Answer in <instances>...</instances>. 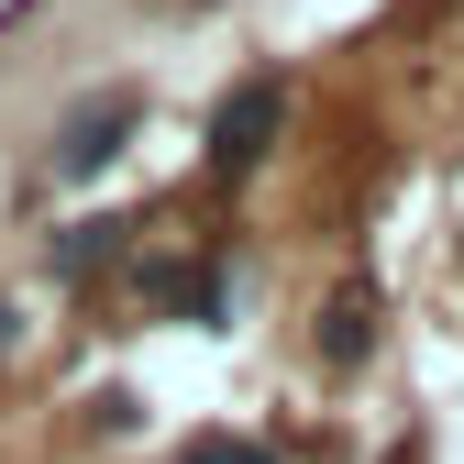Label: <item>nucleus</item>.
<instances>
[{
  "label": "nucleus",
  "mask_w": 464,
  "mask_h": 464,
  "mask_svg": "<svg viewBox=\"0 0 464 464\" xmlns=\"http://www.w3.org/2000/svg\"><path fill=\"white\" fill-rule=\"evenodd\" d=\"M276 122H287V89L276 78L221 89V111H210V178H255V166L276 155Z\"/></svg>",
  "instance_id": "f257e3e1"
},
{
  "label": "nucleus",
  "mask_w": 464,
  "mask_h": 464,
  "mask_svg": "<svg viewBox=\"0 0 464 464\" xmlns=\"http://www.w3.org/2000/svg\"><path fill=\"white\" fill-rule=\"evenodd\" d=\"M133 122H144V111H133V89H111V100L67 111V133H55V178H100V166L133 144Z\"/></svg>",
  "instance_id": "f03ea898"
},
{
  "label": "nucleus",
  "mask_w": 464,
  "mask_h": 464,
  "mask_svg": "<svg viewBox=\"0 0 464 464\" xmlns=\"http://www.w3.org/2000/svg\"><path fill=\"white\" fill-rule=\"evenodd\" d=\"M321 354L332 365H365L376 354V299H365V287H343V299L321 310Z\"/></svg>",
  "instance_id": "7ed1b4c3"
},
{
  "label": "nucleus",
  "mask_w": 464,
  "mask_h": 464,
  "mask_svg": "<svg viewBox=\"0 0 464 464\" xmlns=\"http://www.w3.org/2000/svg\"><path fill=\"white\" fill-rule=\"evenodd\" d=\"M122 232H133V221H111V210H100V221H67V244H55V276H89L111 244H122Z\"/></svg>",
  "instance_id": "20e7f679"
},
{
  "label": "nucleus",
  "mask_w": 464,
  "mask_h": 464,
  "mask_svg": "<svg viewBox=\"0 0 464 464\" xmlns=\"http://www.w3.org/2000/svg\"><path fill=\"white\" fill-rule=\"evenodd\" d=\"M178 464H276V453H266V442H244V431H199Z\"/></svg>",
  "instance_id": "39448f33"
},
{
  "label": "nucleus",
  "mask_w": 464,
  "mask_h": 464,
  "mask_svg": "<svg viewBox=\"0 0 464 464\" xmlns=\"http://www.w3.org/2000/svg\"><path fill=\"white\" fill-rule=\"evenodd\" d=\"M12 343H23V321H12V310H0V365H12Z\"/></svg>",
  "instance_id": "423d86ee"
},
{
  "label": "nucleus",
  "mask_w": 464,
  "mask_h": 464,
  "mask_svg": "<svg viewBox=\"0 0 464 464\" xmlns=\"http://www.w3.org/2000/svg\"><path fill=\"white\" fill-rule=\"evenodd\" d=\"M188 12H199V0H188Z\"/></svg>",
  "instance_id": "0eeeda50"
}]
</instances>
